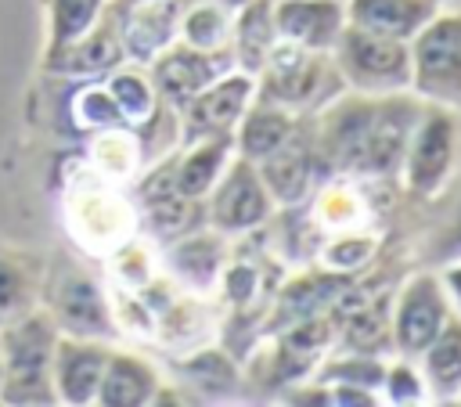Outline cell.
<instances>
[{"instance_id": "36", "label": "cell", "mask_w": 461, "mask_h": 407, "mask_svg": "<svg viewBox=\"0 0 461 407\" xmlns=\"http://www.w3.org/2000/svg\"><path fill=\"white\" fill-rule=\"evenodd\" d=\"M436 249H439V256H447V259L461 256V209H457V216L450 220V227H443V231H439Z\"/></svg>"}, {"instance_id": "38", "label": "cell", "mask_w": 461, "mask_h": 407, "mask_svg": "<svg viewBox=\"0 0 461 407\" xmlns=\"http://www.w3.org/2000/svg\"><path fill=\"white\" fill-rule=\"evenodd\" d=\"M457 403H461V396H457Z\"/></svg>"}, {"instance_id": "9", "label": "cell", "mask_w": 461, "mask_h": 407, "mask_svg": "<svg viewBox=\"0 0 461 407\" xmlns=\"http://www.w3.org/2000/svg\"><path fill=\"white\" fill-rule=\"evenodd\" d=\"M454 313L439 274L432 270H418L411 274L396 295L389 299V335H393V349L400 357L418 360V353L436 339V331L447 324V317Z\"/></svg>"}, {"instance_id": "21", "label": "cell", "mask_w": 461, "mask_h": 407, "mask_svg": "<svg viewBox=\"0 0 461 407\" xmlns=\"http://www.w3.org/2000/svg\"><path fill=\"white\" fill-rule=\"evenodd\" d=\"M166 263H169V274L191 288V292H212L216 281H220V270L227 263V245H223V234L220 231H191L176 241H169V252H166Z\"/></svg>"}, {"instance_id": "24", "label": "cell", "mask_w": 461, "mask_h": 407, "mask_svg": "<svg viewBox=\"0 0 461 407\" xmlns=\"http://www.w3.org/2000/svg\"><path fill=\"white\" fill-rule=\"evenodd\" d=\"M274 47H277L274 0H241L238 11H234V29H230L234 68L256 76Z\"/></svg>"}, {"instance_id": "25", "label": "cell", "mask_w": 461, "mask_h": 407, "mask_svg": "<svg viewBox=\"0 0 461 407\" xmlns=\"http://www.w3.org/2000/svg\"><path fill=\"white\" fill-rule=\"evenodd\" d=\"M418 367L429 385V400L457 403L461 396V313H450L436 339L418 353Z\"/></svg>"}, {"instance_id": "32", "label": "cell", "mask_w": 461, "mask_h": 407, "mask_svg": "<svg viewBox=\"0 0 461 407\" xmlns=\"http://www.w3.org/2000/svg\"><path fill=\"white\" fill-rule=\"evenodd\" d=\"M68 112H72V126L83 130V133H101V130L126 126L122 115H119V108H115V101H112V94L104 90V83H90L86 79L76 90Z\"/></svg>"}, {"instance_id": "2", "label": "cell", "mask_w": 461, "mask_h": 407, "mask_svg": "<svg viewBox=\"0 0 461 407\" xmlns=\"http://www.w3.org/2000/svg\"><path fill=\"white\" fill-rule=\"evenodd\" d=\"M61 328L54 324L47 306H29L0 328V403H58L50 382V357Z\"/></svg>"}, {"instance_id": "12", "label": "cell", "mask_w": 461, "mask_h": 407, "mask_svg": "<svg viewBox=\"0 0 461 407\" xmlns=\"http://www.w3.org/2000/svg\"><path fill=\"white\" fill-rule=\"evenodd\" d=\"M137 202H140V220L148 223L151 238L166 245L205 223V202L180 194L173 184V155L144 173V180L137 184Z\"/></svg>"}, {"instance_id": "4", "label": "cell", "mask_w": 461, "mask_h": 407, "mask_svg": "<svg viewBox=\"0 0 461 407\" xmlns=\"http://www.w3.org/2000/svg\"><path fill=\"white\" fill-rule=\"evenodd\" d=\"M457 148H461V112L425 101L418 112V122L407 137L403 162H400V187L414 202H432L447 191L457 169Z\"/></svg>"}, {"instance_id": "19", "label": "cell", "mask_w": 461, "mask_h": 407, "mask_svg": "<svg viewBox=\"0 0 461 407\" xmlns=\"http://www.w3.org/2000/svg\"><path fill=\"white\" fill-rule=\"evenodd\" d=\"M303 119L306 115H295L281 104L252 97V104L245 108V115L234 126V155H241L249 162H259V158L274 155L277 148H285L299 133Z\"/></svg>"}, {"instance_id": "22", "label": "cell", "mask_w": 461, "mask_h": 407, "mask_svg": "<svg viewBox=\"0 0 461 407\" xmlns=\"http://www.w3.org/2000/svg\"><path fill=\"white\" fill-rule=\"evenodd\" d=\"M439 7L443 0H346V22L411 43Z\"/></svg>"}, {"instance_id": "17", "label": "cell", "mask_w": 461, "mask_h": 407, "mask_svg": "<svg viewBox=\"0 0 461 407\" xmlns=\"http://www.w3.org/2000/svg\"><path fill=\"white\" fill-rule=\"evenodd\" d=\"M184 0H119V32L126 61L148 65L176 40Z\"/></svg>"}, {"instance_id": "7", "label": "cell", "mask_w": 461, "mask_h": 407, "mask_svg": "<svg viewBox=\"0 0 461 407\" xmlns=\"http://www.w3.org/2000/svg\"><path fill=\"white\" fill-rule=\"evenodd\" d=\"M277 205L256 169V162L234 155L216 180V187L205 194V223L220 231L223 238H245L274 220Z\"/></svg>"}, {"instance_id": "37", "label": "cell", "mask_w": 461, "mask_h": 407, "mask_svg": "<svg viewBox=\"0 0 461 407\" xmlns=\"http://www.w3.org/2000/svg\"><path fill=\"white\" fill-rule=\"evenodd\" d=\"M0 378H4V357H0Z\"/></svg>"}, {"instance_id": "31", "label": "cell", "mask_w": 461, "mask_h": 407, "mask_svg": "<svg viewBox=\"0 0 461 407\" xmlns=\"http://www.w3.org/2000/svg\"><path fill=\"white\" fill-rule=\"evenodd\" d=\"M40 277L22 252H0V317H14L36 306Z\"/></svg>"}, {"instance_id": "28", "label": "cell", "mask_w": 461, "mask_h": 407, "mask_svg": "<svg viewBox=\"0 0 461 407\" xmlns=\"http://www.w3.org/2000/svg\"><path fill=\"white\" fill-rule=\"evenodd\" d=\"M43 7V58L40 68H47L72 40H79L108 7V0H40Z\"/></svg>"}, {"instance_id": "16", "label": "cell", "mask_w": 461, "mask_h": 407, "mask_svg": "<svg viewBox=\"0 0 461 407\" xmlns=\"http://www.w3.org/2000/svg\"><path fill=\"white\" fill-rule=\"evenodd\" d=\"M274 25L281 43L331 54L346 29V0H274Z\"/></svg>"}, {"instance_id": "5", "label": "cell", "mask_w": 461, "mask_h": 407, "mask_svg": "<svg viewBox=\"0 0 461 407\" xmlns=\"http://www.w3.org/2000/svg\"><path fill=\"white\" fill-rule=\"evenodd\" d=\"M331 61L357 94H396L411 90V43L389 40L346 22L342 36L331 47Z\"/></svg>"}, {"instance_id": "3", "label": "cell", "mask_w": 461, "mask_h": 407, "mask_svg": "<svg viewBox=\"0 0 461 407\" xmlns=\"http://www.w3.org/2000/svg\"><path fill=\"white\" fill-rule=\"evenodd\" d=\"M339 94H346V83L331 61V54L303 50L292 43H281L267 54L263 68L256 72V97L281 104L295 115H313L324 104H331Z\"/></svg>"}, {"instance_id": "20", "label": "cell", "mask_w": 461, "mask_h": 407, "mask_svg": "<svg viewBox=\"0 0 461 407\" xmlns=\"http://www.w3.org/2000/svg\"><path fill=\"white\" fill-rule=\"evenodd\" d=\"M234 158V133H212L184 140V151L173 155V184L180 194L205 202V194L223 176L227 162Z\"/></svg>"}, {"instance_id": "34", "label": "cell", "mask_w": 461, "mask_h": 407, "mask_svg": "<svg viewBox=\"0 0 461 407\" xmlns=\"http://www.w3.org/2000/svg\"><path fill=\"white\" fill-rule=\"evenodd\" d=\"M112 270H115L122 292H140V288H148L155 281V259L133 238H126V241H119L112 249Z\"/></svg>"}, {"instance_id": "27", "label": "cell", "mask_w": 461, "mask_h": 407, "mask_svg": "<svg viewBox=\"0 0 461 407\" xmlns=\"http://www.w3.org/2000/svg\"><path fill=\"white\" fill-rule=\"evenodd\" d=\"M104 90L112 94L122 122L130 130L137 126H148L155 122V115L162 112V101L155 94V83L148 76V65H137V61H122L119 68H112L104 76Z\"/></svg>"}, {"instance_id": "1", "label": "cell", "mask_w": 461, "mask_h": 407, "mask_svg": "<svg viewBox=\"0 0 461 407\" xmlns=\"http://www.w3.org/2000/svg\"><path fill=\"white\" fill-rule=\"evenodd\" d=\"M421 104L425 101L414 90H396V94L346 90L321 112L306 115V130L324 176L396 180Z\"/></svg>"}, {"instance_id": "14", "label": "cell", "mask_w": 461, "mask_h": 407, "mask_svg": "<svg viewBox=\"0 0 461 407\" xmlns=\"http://www.w3.org/2000/svg\"><path fill=\"white\" fill-rule=\"evenodd\" d=\"M126 61V47H122V32H119V4H108L101 11V18L79 36L72 40L47 68L43 76H65V79H101L112 68H119Z\"/></svg>"}, {"instance_id": "35", "label": "cell", "mask_w": 461, "mask_h": 407, "mask_svg": "<svg viewBox=\"0 0 461 407\" xmlns=\"http://www.w3.org/2000/svg\"><path fill=\"white\" fill-rule=\"evenodd\" d=\"M439 285H443V292H447L454 313H461V256H454V259L443 263V270H439Z\"/></svg>"}, {"instance_id": "26", "label": "cell", "mask_w": 461, "mask_h": 407, "mask_svg": "<svg viewBox=\"0 0 461 407\" xmlns=\"http://www.w3.org/2000/svg\"><path fill=\"white\" fill-rule=\"evenodd\" d=\"M241 0H191L180 11L176 40L198 50H230V29H234V11Z\"/></svg>"}, {"instance_id": "6", "label": "cell", "mask_w": 461, "mask_h": 407, "mask_svg": "<svg viewBox=\"0 0 461 407\" xmlns=\"http://www.w3.org/2000/svg\"><path fill=\"white\" fill-rule=\"evenodd\" d=\"M411 90L461 112V11L439 7L411 40Z\"/></svg>"}, {"instance_id": "13", "label": "cell", "mask_w": 461, "mask_h": 407, "mask_svg": "<svg viewBox=\"0 0 461 407\" xmlns=\"http://www.w3.org/2000/svg\"><path fill=\"white\" fill-rule=\"evenodd\" d=\"M270 198L277 209H299L310 202V194L317 191V184L324 180V169L317 162V151H313V140H310V130H306V119L299 126V133L277 148L274 155L259 158L256 162Z\"/></svg>"}, {"instance_id": "18", "label": "cell", "mask_w": 461, "mask_h": 407, "mask_svg": "<svg viewBox=\"0 0 461 407\" xmlns=\"http://www.w3.org/2000/svg\"><path fill=\"white\" fill-rule=\"evenodd\" d=\"M158 382L162 378H158L151 360H144L140 353L112 346L94 403H101V407H148V403H155Z\"/></svg>"}, {"instance_id": "15", "label": "cell", "mask_w": 461, "mask_h": 407, "mask_svg": "<svg viewBox=\"0 0 461 407\" xmlns=\"http://www.w3.org/2000/svg\"><path fill=\"white\" fill-rule=\"evenodd\" d=\"M108 353H112V342L104 339H83V335L61 331L50 357V382H54L58 403H68V407L94 403Z\"/></svg>"}, {"instance_id": "8", "label": "cell", "mask_w": 461, "mask_h": 407, "mask_svg": "<svg viewBox=\"0 0 461 407\" xmlns=\"http://www.w3.org/2000/svg\"><path fill=\"white\" fill-rule=\"evenodd\" d=\"M43 306L50 310L54 324L65 335L104 339V342H112L119 335V324H115V313H112V299L76 263H61L50 274V281L43 288Z\"/></svg>"}, {"instance_id": "33", "label": "cell", "mask_w": 461, "mask_h": 407, "mask_svg": "<svg viewBox=\"0 0 461 407\" xmlns=\"http://www.w3.org/2000/svg\"><path fill=\"white\" fill-rule=\"evenodd\" d=\"M378 393H382V400H385V403H393V407H414V403H429V385H425V375H421L418 360H411V357L385 360V371H382Z\"/></svg>"}, {"instance_id": "10", "label": "cell", "mask_w": 461, "mask_h": 407, "mask_svg": "<svg viewBox=\"0 0 461 407\" xmlns=\"http://www.w3.org/2000/svg\"><path fill=\"white\" fill-rule=\"evenodd\" d=\"M227 68H234V54L230 50H198V47H187L180 40H173L166 50H158L151 61H148V76L155 83V94L162 101V108H169L173 115L202 90L209 86L216 76H223Z\"/></svg>"}, {"instance_id": "23", "label": "cell", "mask_w": 461, "mask_h": 407, "mask_svg": "<svg viewBox=\"0 0 461 407\" xmlns=\"http://www.w3.org/2000/svg\"><path fill=\"white\" fill-rule=\"evenodd\" d=\"M173 371L184 382V389L194 393V400H227L241 385V367H238L234 353L223 346L194 349V353L173 360Z\"/></svg>"}, {"instance_id": "29", "label": "cell", "mask_w": 461, "mask_h": 407, "mask_svg": "<svg viewBox=\"0 0 461 407\" xmlns=\"http://www.w3.org/2000/svg\"><path fill=\"white\" fill-rule=\"evenodd\" d=\"M378 245H382V238L375 231H367V227L339 231V234H331V241H324L313 252V267H321L328 274H339V277H357L375 263Z\"/></svg>"}, {"instance_id": "11", "label": "cell", "mask_w": 461, "mask_h": 407, "mask_svg": "<svg viewBox=\"0 0 461 407\" xmlns=\"http://www.w3.org/2000/svg\"><path fill=\"white\" fill-rule=\"evenodd\" d=\"M252 97H256V76H249L241 68H227L176 112L184 140L234 133V126L245 115V108L252 104Z\"/></svg>"}, {"instance_id": "30", "label": "cell", "mask_w": 461, "mask_h": 407, "mask_svg": "<svg viewBox=\"0 0 461 407\" xmlns=\"http://www.w3.org/2000/svg\"><path fill=\"white\" fill-rule=\"evenodd\" d=\"M94 166L101 169V176L108 180H122L140 166V140L133 137L130 126H115V130H101L94 133Z\"/></svg>"}]
</instances>
